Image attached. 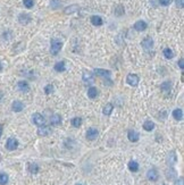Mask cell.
Masks as SVG:
<instances>
[{
	"instance_id": "obj_23",
	"label": "cell",
	"mask_w": 184,
	"mask_h": 185,
	"mask_svg": "<svg viewBox=\"0 0 184 185\" xmlns=\"http://www.w3.org/2000/svg\"><path fill=\"white\" fill-rule=\"evenodd\" d=\"M129 169L131 170V171H133V173H135V171H138L139 170V163L135 160H131V161L129 162Z\"/></svg>"
},
{
	"instance_id": "obj_31",
	"label": "cell",
	"mask_w": 184,
	"mask_h": 185,
	"mask_svg": "<svg viewBox=\"0 0 184 185\" xmlns=\"http://www.w3.org/2000/svg\"><path fill=\"white\" fill-rule=\"evenodd\" d=\"M160 88L162 89V91H169L170 90V83L169 82H165V83L161 84Z\"/></svg>"
},
{
	"instance_id": "obj_32",
	"label": "cell",
	"mask_w": 184,
	"mask_h": 185,
	"mask_svg": "<svg viewBox=\"0 0 184 185\" xmlns=\"http://www.w3.org/2000/svg\"><path fill=\"white\" fill-rule=\"evenodd\" d=\"M52 91H53V86H52L51 84H48L46 88H45V92H46V94H50Z\"/></svg>"
},
{
	"instance_id": "obj_16",
	"label": "cell",
	"mask_w": 184,
	"mask_h": 185,
	"mask_svg": "<svg viewBox=\"0 0 184 185\" xmlns=\"http://www.w3.org/2000/svg\"><path fill=\"white\" fill-rule=\"evenodd\" d=\"M147 23L144 22V21H138L137 23L134 24V28L139 31V32H142V31H144L145 28H147Z\"/></svg>"
},
{
	"instance_id": "obj_21",
	"label": "cell",
	"mask_w": 184,
	"mask_h": 185,
	"mask_svg": "<svg viewBox=\"0 0 184 185\" xmlns=\"http://www.w3.org/2000/svg\"><path fill=\"white\" fill-rule=\"evenodd\" d=\"M53 68H55L56 72H64V70H66L65 61H58V63H56L55 66H53Z\"/></svg>"
},
{
	"instance_id": "obj_5",
	"label": "cell",
	"mask_w": 184,
	"mask_h": 185,
	"mask_svg": "<svg viewBox=\"0 0 184 185\" xmlns=\"http://www.w3.org/2000/svg\"><path fill=\"white\" fill-rule=\"evenodd\" d=\"M98 138V130L94 128V127H90L88 131H87V139L93 141Z\"/></svg>"
},
{
	"instance_id": "obj_22",
	"label": "cell",
	"mask_w": 184,
	"mask_h": 185,
	"mask_svg": "<svg viewBox=\"0 0 184 185\" xmlns=\"http://www.w3.org/2000/svg\"><path fill=\"white\" fill-rule=\"evenodd\" d=\"M91 23L94 25V26H100V25H102V18L100 17V16H97V15H94V16H92L91 17Z\"/></svg>"
},
{
	"instance_id": "obj_8",
	"label": "cell",
	"mask_w": 184,
	"mask_h": 185,
	"mask_svg": "<svg viewBox=\"0 0 184 185\" xmlns=\"http://www.w3.org/2000/svg\"><path fill=\"white\" fill-rule=\"evenodd\" d=\"M17 88H18V90L21 91V92H28L30 91V85H28V83L26 82V81H20L18 83H17Z\"/></svg>"
},
{
	"instance_id": "obj_29",
	"label": "cell",
	"mask_w": 184,
	"mask_h": 185,
	"mask_svg": "<svg viewBox=\"0 0 184 185\" xmlns=\"http://www.w3.org/2000/svg\"><path fill=\"white\" fill-rule=\"evenodd\" d=\"M8 183V175L5 173H0V185H6Z\"/></svg>"
},
{
	"instance_id": "obj_26",
	"label": "cell",
	"mask_w": 184,
	"mask_h": 185,
	"mask_svg": "<svg viewBox=\"0 0 184 185\" xmlns=\"http://www.w3.org/2000/svg\"><path fill=\"white\" fill-rule=\"evenodd\" d=\"M162 52H164L165 58H167V59H172V58L174 57V52H173V50H172V49H169V48H166Z\"/></svg>"
},
{
	"instance_id": "obj_33",
	"label": "cell",
	"mask_w": 184,
	"mask_h": 185,
	"mask_svg": "<svg viewBox=\"0 0 184 185\" xmlns=\"http://www.w3.org/2000/svg\"><path fill=\"white\" fill-rule=\"evenodd\" d=\"M170 170V174H169V171L167 170V173H166V175H167V177L168 178H172L173 176H176V171L174 170V169H169Z\"/></svg>"
},
{
	"instance_id": "obj_15",
	"label": "cell",
	"mask_w": 184,
	"mask_h": 185,
	"mask_svg": "<svg viewBox=\"0 0 184 185\" xmlns=\"http://www.w3.org/2000/svg\"><path fill=\"white\" fill-rule=\"evenodd\" d=\"M94 75L97 76H103V77H109L110 76V72L106 70H102V68H97L94 70Z\"/></svg>"
},
{
	"instance_id": "obj_12",
	"label": "cell",
	"mask_w": 184,
	"mask_h": 185,
	"mask_svg": "<svg viewBox=\"0 0 184 185\" xmlns=\"http://www.w3.org/2000/svg\"><path fill=\"white\" fill-rule=\"evenodd\" d=\"M82 78H83V81H84V82H88V83H92V82L94 81V78H93V74H92L91 72H88V70L83 72Z\"/></svg>"
},
{
	"instance_id": "obj_2",
	"label": "cell",
	"mask_w": 184,
	"mask_h": 185,
	"mask_svg": "<svg viewBox=\"0 0 184 185\" xmlns=\"http://www.w3.org/2000/svg\"><path fill=\"white\" fill-rule=\"evenodd\" d=\"M32 120H33V123H34L37 126H42V125H45V123H46L45 117L41 115V114H39V113H35L34 115L32 116Z\"/></svg>"
},
{
	"instance_id": "obj_19",
	"label": "cell",
	"mask_w": 184,
	"mask_h": 185,
	"mask_svg": "<svg viewBox=\"0 0 184 185\" xmlns=\"http://www.w3.org/2000/svg\"><path fill=\"white\" fill-rule=\"evenodd\" d=\"M154 128H155V123H154V122H151V120L144 122V124H143V130H144V131L151 132Z\"/></svg>"
},
{
	"instance_id": "obj_40",
	"label": "cell",
	"mask_w": 184,
	"mask_h": 185,
	"mask_svg": "<svg viewBox=\"0 0 184 185\" xmlns=\"http://www.w3.org/2000/svg\"><path fill=\"white\" fill-rule=\"evenodd\" d=\"M76 185H82V184H76Z\"/></svg>"
},
{
	"instance_id": "obj_39",
	"label": "cell",
	"mask_w": 184,
	"mask_h": 185,
	"mask_svg": "<svg viewBox=\"0 0 184 185\" xmlns=\"http://www.w3.org/2000/svg\"><path fill=\"white\" fill-rule=\"evenodd\" d=\"M0 70H1V63H0Z\"/></svg>"
},
{
	"instance_id": "obj_24",
	"label": "cell",
	"mask_w": 184,
	"mask_h": 185,
	"mask_svg": "<svg viewBox=\"0 0 184 185\" xmlns=\"http://www.w3.org/2000/svg\"><path fill=\"white\" fill-rule=\"evenodd\" d=\"M113 109H114V106H113L112 103H107V105L105 106V108L102 109V113H103V115L109 116L110 114H112Z\"/></svg>"
},
{
	"instance_id": "obj_9",
	"label": "cell",
	"mask_w": 184,
	"mask_h": 185,
	"mask_svg": "<svg viewBox=\"0 0 184 185\" xmlns=\"http://www.w3.org/2000/svg\"><path fill=\"white\" fill-rule=\"evenodd\" d=\"M12 109H13V111H15V113H20V111H22V110L24 109L23 102H21V101H18V100L14 101V102H13V105H12Z\"/></svg>"
},
{
	"instance_id": "obj_3",
	"label": "cell",
	"mask_w": 184,
	"mask_h": 185,
	"mask_svg": "<svg viewBox=\"0 0 184 185\" xmlns=\"http://www.w3.org/2000/svg\"><path fill=\"white\" fill-rule=\"evenodd\" d=\"M126 82L131 86H137L139 84V82H140V78H139L138 75H135V74H129L126 76Z\"/></svg>"
},
{
	"instance_id": "obj_30",
	"label": "cell",
	"mask_w": 184,
	"mask_h": 185,
	"mask_svg": "<svg viewBox=\"0 0 184 185\" xmlns=\"http://www.w3.org/2000/svg\"><path fill=\"white\" fill-rule=\"evenodd\" d=\"M23 3L26 8H32L34 5V0H23Z\"/></svg>"
},
{
	"instance_id": "obj_1",
	"label": "cell",
	"mask_w": 184,
	"mask_h": 185,
	"mask_svg": "<svg viewBox=\"0 0 184 185\" xmlns=\"http://www.w3.org/2000/svg\"><path fill=\"white\" fill-rule=\"evenodd\" d=\"M62 47H63V42H62L60 40H58V39H52L51 42H50V51H51V53L56 56V55L60 51Z\"/></svg>"
},
{
	"instance_id": "obj_6",
	"label": "cell",
	"mask_w": 184,
	"mask_h": 185,
	"mask_svg": "<svg viewBox=\"0 0 184 185\" xmlns=\"http://www.w3.org/2000/svg\"><path fill=\"white\" fill-rule=\"evenodd\" d=\"M147 177H148V180H149V181H151V182H156V181L158 180L159 175H158V171H157L156 169H149V170H148V173H147Z\"/></svg>"
},
{
	"instance_id": "obj_7",
	"label": "cell",
	"mask_w": 184,
	"mask_h": 185,
	"mask_svg": "<svg viewBox=\"0 0 184 185\" xmlns=\"http://www.w3.org/2000/svg\"><path fill=\"white\" fill-rule=\"evenodd\" d=\"M50 133H51V130H50L49 126L42 125V126H39V128H38V134H39L40 136H47V135H49Z\"/></svg>"
},
{
	"instance_id": "obj_11",
	"label": "cell",
	"mask_w": 184,
	"mask_h": 185,
	"mask_svg": "<svg viewBox=\"0 0 184 185\" xmlns=\"http://www.w3.org/2000/svg\"><path fill=\"white\" fill-rule=\"evenodd\" d=\"M177 161V157H176V153L174 152V151H172L169 155H168V157H167V163L169 165V166H174L175 163Z\"/></svg>"
},
{
	"instance_id": "obj_4",
	"label": "cell",
	"mask_w": 184,
	"mask_h": 185,
	"mask_svg": "<svg viewBox=\"0 0 184 185\" xmlns=\"http://www.w3.org/2000/svg\"><path fill=\"white\" fill-rule=\"evenodd\" d=\"M17 147H18V141L15 139V138H9V139L7 140V142H6V148H7L9 151H13V150L17 149Z\"/></svg>"
},
{
	"instance_id": "obj_27",
	"label": "cell",
	"mask_w": 184,
	"mask_h": 185,
	"mask_svg": "<svg viewBox=\"0 0 184 185\" xmlns=\"http://www.w3.org/2000/svg\"><path fill=\"white\" fill-rule=\"evenodd\" d=\"M28 171L32 174H37L39 171V166L37 163H28Z\"/></svg>"
},
{
	"instance_id": "obj_38",
	"label": "cell",
	"mask_w": 184,
	"mask_h": 185,
	"mask_svg": "<svg viewBox=\"0 0 184 185\" xmlns=\"http://www.w3.org/2000/svg\"><path fill=\"white\" fill-rule=\"evenodd\" d=\"M1 134H2V125H0V138H1Z\"/></svg>"
},
{
	"instance_id": "obj_25",
	"label": "cell",
	"mask_w": 184,
	"mask_h": 185,
	"mask_svg": "<svg viewBox=\"0 0 184 185\" xmlns=\"http://www.w3.org/2000/svg\"><path fill=\"white\" fill-rule=\"evenodd\" d=\"M97 95H98V91H97V89L95 88H89V90H88V97L89 98H91V99H94V98H97Z\"/></svg>"
},
{
	"instance_id": "obj_37",
	"label": "cell",
	"mask_w": 184,
	"mask_h": 185,
	"mask_svg": "<svg viewBox=\"0 0 184 185\" xmlns=\"http://www.w3.org/2000/svg\"><path fill=\"white\" fill-rule=\"evenodd\" d=\"M179 65H180V68H181V70H183V67H184V60L183 59H180Z\"/></svg>"
},
{
	"instance_id": "obj_20",
	"label": "cell",
	"mask_w": 184,
	"mask_h": 185,
	"mask_svg": "<svg viewBox=\"0 0 184 185\" xmlns=\"http://www.w3.org/2000/svg\"><path fill=\"white\" fill-rule=\"evenodd\" d=\"M78 9H80V7H78L77 5H72V6H68V7L65 8L64 13L68 15V14H73V13H75V11H78Z\"/></svg>"
},
{
	"instance_id": "obj_35",
	"label": "cell",
	"mask_w": 184,
	"mask_h": 185,
	"mask_svg": "<svg viewBox=\"0 0 184 185\" xmlns=\"http://www.w3.org/2000/svg\"><path fill=\"white\" fill-rule=\"evenodd\" d=\"M170 1H172V0H159L161 6H168V5L170 3Z\"/></svg>"
},
{
	"instance_id": "obj_28",
	"label": "cell",
	"mask_w": 184,
	"mask_h": 185,
	"mask_svg": "<svg viewBox=\"0 0 184 185\" xmlns=\"http://www.w3.org/2000/svg\"><path fill=\"white\" fill-rule=\"evenodd\" d=\"M72 125H73L74 127H80V126L82 125V118H80V117L73 118V119H72Z\"/></svg>"
},
{
	"instance_id": "obj_34",
	"label": "cell",
	"mask_w": 184,
	"mask_h": 185,
	"mask_svg": "<svg viewBox=\"0 0 184 185\" xmlns=\"http://www.w3.org/2000/svg\"><path fill=\"white\" fill-rule=\"evenodd\" d=\"M175 1H176V6H177L179 8H183L184 0H175Z\"/></svg>"
},
{
	"instance_id": "obj_10",
	"label": "cell",
	"mask_w": 184,
	"mask_h": 185,
	"mask_svg": "<svg viewBox=\"0 0 184 185\" xmlns=\"http://www.w3.org/2000/svg\"><path fill=\"white\" fill-rule=\"evenodd\" d=\"M127 138L131 142H138L139 139H140V135H139V133L137 131H129Z\"/></svg>"
},
{
	"instance_id": "obj_13",
	"label": "cell",
	"mask_w": 184,
	"mask_h": 185,
	"mask_svg": "<svg viewBox=\"0 0 184 185\" xmlns=\"http://www.w3.org/2000/svg\"><path fill=\"white\" fill-rule=\"evenodd\" d=\"M18 22L21 24H23V25H26V24H28L31 22V17H30L28 14H21L18 16Z\"/></svg>"
},
{
	"instance_id": "obj_17",
	"label": "cell",
	"mask_w": 184,
	"mask_h": 185,
	"mask_svg": "<svg viewBox=\"0 0 184 185\" xmlns=\"http://www.w3.org/2000/svg\"><path fill=\"white\" fill-rule=\"evenodd\" d=\"M172 115H173V117H174L176 120H182V119H183V110L180 109V108L174 109L173 113H172Z\"/></svg>"
},
{
	"instance_id": "obj_14",
	"label": "cell",
	"mask_w": 184,
	"mask_h": 185,
	"mask_svg": "<svg viewBox=\"0 0 184 185\" xmlns=\"http://www.w3.org/2000/svg\"><path fill=\"white\" fill-rule=\"evenodd\" d=\"M142 47L145 49V50H149L154 47V41L151 38H145L143 41H142Z\"/></svg>"
},
{
	"instance_id": "obj_18",
	"label": "cell",
	"mask_w": 184,
	"mask_h": 185,
	"mask_svg": "<svg viewBox=\"0 0 184 185\" xmlns=\"http://www.w3.org/2000/svg\"><path fill=\"white\" fill-rule=\"evenodd\" d=\"M50 123H51L52 125H55V126L60 125V123H62V117H60V115H58V114L52 115L51 116V118H50Z\"/></svg>"
},
{
	"instance_id": "obj_36",
	"label": "cell",
	"mask_w": 184,
	"mask_h": 185,
	"mask_svg": "<svg viewBox=\"0 0 184 185\" xmlns=\"http://www.w3.org/2000/svg\"><path fill=\"white\" fill-rule=\"evenodd\" d=\"M175 185H183V177H180V178L175 182Z\"/></svg>"
}]
</instances>
